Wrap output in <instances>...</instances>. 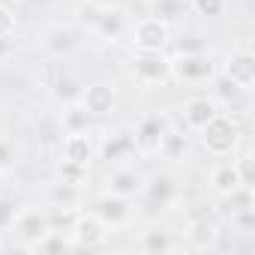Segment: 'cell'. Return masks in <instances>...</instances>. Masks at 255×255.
<instances>
[{
    "instance_id": "cell-16",
    "label": "cell",
    "mask_w": 255,
    "mask_h": 255,
    "mask_svg": "<svg viewBox=\"0 0 255 255\" xmlns=\"http://www.w3.org/2000/svg\"><path fill=\"white\" fill-rule=\"evenodd\" d=\"M216 210L225 219H234L237 213L255 210V192H252V186H237V189H231L225 195H216Z\"/></svg>"
},
{
    "instance_id": "cell-19",
    "label": "cell",
    "mask_w": 255,
    "mask_h": 255,
    "mask_svg": "<svg viewBox=\"0 0 255 255\" xmlns=\"http://www.w3.org/2000/svg\"><path fill=\"white\" fill-rule=\"evenodd\" d=\"M96 153H102V159L108 162H120L129 153H135V138H132V129H117L102 147H96Z\"/></svg>"
},
{
    "instance_id": "cell-3",
    "label": "cell",
    "mask_w": 255,
    "mask_h": 255,
    "mask_svg": "<svg viewBox=\"0 0 255 255\" xmlns=\"http://www.w3.org/2000/svg\"><path fill=\"white\" fill-rule=\"evenodd\" d=\"M108 231L111 228L93 210H75V216H72V222L66 228V234H69L75 249H99V246H105Z\"/></svg>"
},
{
    "instance_id": "cell-6",
    "label": "cell",
    "mask_w": 255,
    "mask_h": 255,
    "mask_svg": "<svg viewBox=\"0 0 255 255\" xmlns=\"http://www.w3.org/2000/svg\"><path fill=\"white\" fill-rule=\"evenodd\" d=\"M9 228L18 234L21 249H30L45 231H51V213L42 207H21V210H15V219Z\"/></svg>"
},
{
    "instance_id": "cell-1",
    "label": "cell",
    "mask_w": 255,
    "mask_h": 255,
    "mask_svg": "<svg viewBox=\"0 0 255 255\" xmlns=\"http://www.w3.org/2000/svg\"><path fill=\"white\" fill-rule=\"evenodd\" d=\"M198 138H201V147H204L210 156H216V159H231V156H237V150H240V144H243L240 123H237L231 114H225V111L213 114V117L201 126V129H198Z\"/></svg>"
},
{
    "instance_id": "cell-5",
    "label": "cell",
    "mask_w": 255,
    "mask_h": 255,
    "mask_svg": "<svg viewBox=\"0 0 255 255\" xmlns=\"http://www.w3.org/2000/svg\"><path fill=\"white\" fill-rule=\"evenodd\" d=\"M129 42H132L135 51H165L168 42H171V27L159 15H144L132 24Z\"/></svg>"
},
{
    "instance_id": "cell-4",
    "label": "cell",
    "mask_w": 255,
    "mask_h": 255,
    "mask_svg": "<svg viewBox=\"0 0 255 255\" xmlns=\"http://www.w3.org/2000/svg\"><path fill=\"white\" fill-rule=\"evenodd\" d=\"M171 75L180 84H207L216 75V63L207 51H183L171 57Z\"/></svg>"
},
{
    "instance_id": "cell-24",
    "label": "cell",
    "mask_w": 255,
    "mask_h": 255,
    "mask_svg": "<svg viewBox=\"0 0 255 255\" xmlns=\"http://www.w3.org/2000/svg\"><path fill=\"white\" fill-rule=\"evenodd\" d=\"M51 201H54V207L78 210V204H81V186H72V183L57 180V183L51 186Z\"/></svg>"
},
{
    "instance_id": "cell-12",
    "label": "cell",
    "mask_w": 255,
    "mask_h": 255,
    "mask_svg": "<svg viewBox=\"0 0 255 255\" xmlns=\"http://www.w3.org/2000/svg\"><path fill=\"white\" fill-rule=\"evenodd\" d=\"M165 129H168L165 117H159V114H147V117H141V120L135 123V129H132L135 150H138V153H156L159 138L165 135Z\"/></svg>"
},
{
    "instance_id": "cell-11",
    "label": "cell",
    "mask_w": 255,
    "mask_h": 255,
    "mask_svg": "<svg viewBox=\"0 0 255 255\" xmlns=\"http://www.w3.org/2000/svg\"><path fill=\"white\" fill-rule=\"evenodd\" d=\"M60 159L90 168V162L96 159V144H93V138L87 135V129H81V132H66V135H63V141H60Z\"/></svg>"
},
{
    "instance_id": "cell-9",
    "label": "cell",
    "mask_w": 255,
    "mask_h": 255,
    "mask_svg": "<svg viewBox=\"0 0 255 255\" xmlns=\"http://www.w3.org/2000/svg\"><path fill=\"white\" fill-rule=\"evenodd\" d=\"M180 234H183V240H186L189 249L207 252V249H216V243H219V222L210 219L207 213H201V216H192V219L183 225Z\"/></svg>"
},
{
    "instance_id": "cell-25",
    "label": "cell",
    "mask_w": 255,
    "mask_h": 255,
    "mask_svg": "<svg viewBox=\"0 0 255 255\" xmlns=\"http://www.w3.org/2000/svg\"><path fill=\"white\" fill-rule=\"evenodd\" d=\"M90 126V114L75 102H66V111H63V132H81Z\"/></svg>"
},
{
    "instance_id": "cell-29",
    "label": "cell",
    "mask_w": 255,
    "mask_h": 255,
    "mask_svg": "<svg viewBox=\"0 0 255 255\" xmlns=\"http://www.w3.org/2000/svg\"><path fill=\"white\" fill-rule=\"evenodd\" d=\"M18 30V15L9 3H0V39H12Z\"/></svg>"
},
{
    "instance_id": "cell-22",
    "label": "cell",
    "mask_w": 255,
    "mask_h": 255,
    "mask_svg": "<svg viewBox=\"0 0 255 255\" xmlns=\"http://www.w3.org/2000/svg\"><path fill=\"white\" fill-rule=\"evenodd\" d=\"M75 246H72V240H69V234L66 231H60V228H51V231H45L27 252H39V255H51V252H72Z\"/></svg>"
},
{
    "instance_id": "cell-31",
    "label": "cell",
    "mask_w": 255,
    "mask_h": 255,
    "mask_svg": "<svg viewBox=\"0 0 255 255\" xmlns=\"http://www.w3.org/2000/svg\"><path fill=\"white\" fill-rule=\"evenodd\" d=\"M12 219H15V207L9 201H0V234L12 225Z\"/></svg>"
},
{
    "instance_id": "cell-17",
    "label": "cell",
    "mask_w": 255,
    "mask_h": 255,
    "mask_svg": "<svg viewBox=\"0 0 255 255\" xmlns=\"http://www.w3.org/2000/svg\"><path fill=\"white\" fill-rule=\"evenodd\" d=\"M156 153H159L165 162H186V159H189V153H192L189 135H186V132H180V129H165V135L159 138Z\"/></svg>"
},
{
    "instance_id": "cell-18",
    "label": "cell",
    "mask_w": 255,
    "mask_h": 255,
    "mask_svg": "<svg viewBox=\"0 0 255 255\" xmlns=\"http://www.w3.org/2000/svg\"><path fill=\"white\" fill-rule=\"evenodd\" d=\"M141 195L150 201V207H168L174 198H177V183H174V177H168V174H156V177H150V180H144V189H141Z\"/></svg>"
},
{
    "instance_id": "cell-32",
    "label": "cell",
    "mask_w": 255,
    "mask_h": 255,
    "mask_svg": "<svg viewBox=\"0 0 255 255\" xmlns=\"http://www.w3.org/2000/svg\"><path fill=\"white\" fill-rule=\"evenodd\" d=\"M9 48H12V39H0V60L9 54Z\"/></svg>"
},
{
    "instance_id": "cell-21",
    "label": "cell",
    "mask_w": 255,
    "mask_h": 255,
    "mask_svg": "<svg viewBox=\"0 0 255 255\" xmlns=\"http://www.w3.org/2000/svg\"><path fill=\"white\" fill-rule=\"evenodd\" d=\"M138 249L147 252V255H165V252L177 249V240H174V234L168 228H147L138 237Z\"/></svg>"
},
{
    "instance_id": "cell-27",
    "label": "cell",
    "mask_w": 255,
    "mask_h": 255,
    "mask_svg": "<svg viewBox=\"0 0 255 255\" xmlns=\"http://www.w3.org/2000/svg\"><path fill=\"white\" fill-rule=\"evenodd\" d=\"M87 174H90V168H84V165H75V162H66V159L57 162V180H63V183L84 186L87 183Z\"/></svg>"
},
{
    "instance_id": "cell-30",
    "label": "cell",
    "mask_w": 255,
    "mask_h": 255,
    "mask_svg": "<svg viewBox=\"0 0 255 255\" xmlns=\"http://www.w3.org/2000/svg\"><path fill=\"white\" fill-rule=\"evenodd\" d=\"M15 162V147H12V141H6V138H0V168H9Z\"/></svg>"
},
{
    "instance_id": "cell-20",
    "label": "cell",
    "mask_w": 255,
    "mask_h": 255,
    "mask_svg": "<svg viewBox=\"0 0 255 255\" xmlns=\"http://www.w3.org/2000/svg\"><path fill=\"white\" fill-rule=\"evenodd\" d=\"M123 24H126L123 9L108 6V3H105V9H102L99 21H96V27H93V36H99V39H105V42H117V39H120V33H123Z\"/></svg>"
},
{
    "instance_id": "cell-34",
    "label": "cell",
    "mask_w": 255,
    "mask_h": 255,
    "mask_svg": "<svg viewBox=\"0 0 255 255\" xmlns=\"http://www.w3.org/2000/svg\"><path fill=\"white\" fill-rule=\"evenodd\" d=\"M0 252H3V237H0Z\"/></svg>"
},
{
    "instance_id": "cell-2",
    "label": "cell",
    "mask_w": 255,
    "mask_h": 255,
    "mask_svg": "<svg viewBox=\"0 0 255 255\" xmlns=\"http://www.w3.org/2000/svg\"><path fill=\"white\" fill-rule=\"evenodd\" d=\"M129 72L144 87H165V84L174 81V75H171V57L165 51H135L132 63H129Z\"/></svg>"
},
{
    "instance_id": "cell-10",
    "label": "cell",
    "mask_w": 255,
    "mask_h": 255,
    "mask_svg": "<svg viewBox=\"0 0 255 255\" xmlns=\"http://www.w3.org/2000/svg\"><path fill=\"white\" fill-rule=\"evenodd\" d=\"M93 213L108 225V228H123L132 219V198H123L114 192H105L93 201Z\"/></svg>"
},
{
    "instance_id": "cell-8",
    "label": "cell",
    "mask_w": 255,
    "mask_h": 255,
    "mask_svg": "<svg viewBox=\"0 0 255 255\" xmlns=\"http://www.w3.org/2000/svg\"><path fill=\"white\" fill-rule=\"evenodd\" d=\"M78 105L90 114V117H105L114 111L117 105V93L108 81H90L78 90Z\"/></svg>"
},
{
    "instance_id": "cell-33",
    "label": "cell",
    "mask_w": 255,
    "mask_h": 255,
    "mask_svg": "<svg viewBox=\"0 0 255 255\" xmlns=\"http://www.w3.org/2000/svg\"><path fill=\"white\" fill-rule=\"evenodd\" d=\"M0 183H3V168H0Z\"/></svg>"
},
{
    "instance_id": "cell-26",
    "label": "cell",
    "mask_w": 255,
    "mask_h": 255,
    "mask_svg": "<svg viewBox=\"0 0 255 255\" xmlns=\"http://www.w3.org/2000/svg\"><path fill=\"white\" fill-rule=\"evenodd\" d=\"M102 9H105V3H99V0H81L78 9H75V18H78V24H81L84 30H90V33H93V27H96V21H99Z\"/></svg>"
},
{
    "instance_id": "cell-7",
    "label": "cell",
    "mask_w": 255,
    "mask_h": 255,
    "mask_svg": "<svg viewBox=\"0 0 255 255\" xmlns=\"http://www.w3.org/2000/svg\"><path fill=\"white\" fill-rule=\"evenodd\" d=\"M222 75H225V81L231 84V87H237V90H252V84H255V54L249 51V45H240V48H234L228 57H225V63H222Z\"/></svg>"
},
{
    "instance_id": "cell-14",
    "label": "cell",
    "mask_w": 255,
    "mask_h": 255,
    "mask_svg": "<svg viewBox=\"0 0 255 255\" xmlns=\"http://www.w3.org/2000/svg\"><path fill=\"white\" fill-rule=\"evenodd\" d=\"M207 186H210L213 195H225V192H231V189H237V186H246L237 159L231 156V159L216 162V165L210 168V183H207Z\"/></svg>"
},
{
    "instance_id": "cell-15",
    "label": "cell",
    "mask_w": 255,
    "mask_h": 255,
    "mask_svg": "<svg viewBox=\"0 0 255 255\" xmlns=\"http://www.w3.org/2000/svg\"><path fill=\"white\" fill-rule=\"evenodd\" d=\"M141 189H144V174H138L129 165H117L108 174V192H114V195L135 198V195H141Z\"/></svg>"
},
{
    "instance_id": "cell-23",
    "label": "cell",
    "mask_w": 255,
    "mask_h": 255,
    "mask_svg": "<svg viewBox=\"0 0 255 255\" xmlns=\"http://www.w3.org/2000/svg\"><path fill=\"white\" fill-rule=\"evenodd\" d=\"M45 51L48 54H54V57H63V54H69L72 48H75V39H72V33L66 30V27H51L48 33H45Z\"/></svg>"
},
{
    "instance_id": "cell-28",
    "label": "cell",
    "mask_w": 255,
    "mask_h": 255,
    "mask_svg": "<svg viewBox=\"0 0 255 255\" xmlns=\"http://www.w3.org/2000/svg\"><path fill=\"white\" fill-rule=\"evenodd\" d=\"M189 6L201 18H219L225 12V6H228V0H189Z\"/></svg>"
},
{
    "instance_id": "cell-13",
    "label": "cell",
    "mask_w": 255,
    "mask_h": 255,
    "mask_svg": "<svg viewBox=\"0 0 255 255\" xmlns=\"http://www.w3.org/2000/svg\"><path fill=\"white\" fill-rule=\"evenodd\" d=\"M222 108H219V102L213 99V96H207V93H198V96H189L186 102H183V123H186V132H198L201 126L213 117V114H219Z\"/></svg>"
}]
</instances>
